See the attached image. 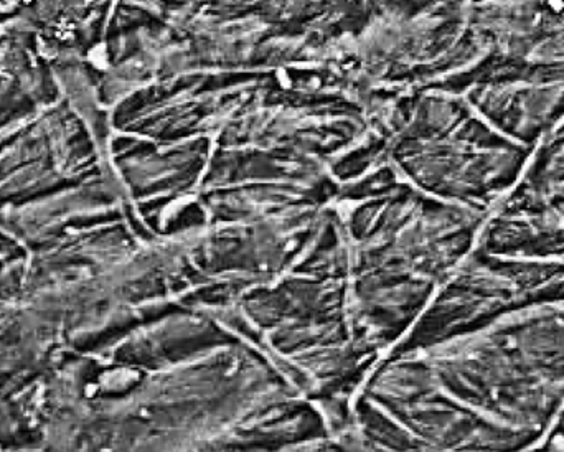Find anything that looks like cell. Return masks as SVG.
<instances>
[{"instance_id": "obj_1", "label": "cell", "mask_w": 564, "mask_h": 452, "mask_svg": "<svg viewBox=\"0 0 564 452\" xmlns=\"http://www.w3.org/2000/svg\"><path fill=\"white\" fill-rule=\"evenodd\" d=\"M426 70L536 147L564 119V0H424Z\"/></svg>"}, {"instance_id": "obj_2", "label": "cell", "mask_w": 564, "mask_h": 452, "mask_svg": "<svg viewBox=\"0 0 564 452\" xmlns=\"http://www.w3.org/2000/svg\"><path fill=\"white\" fill-rule=\"evenodd\" d=\"M418 142L429 187L452 205L484 215L517 184L535 151L503 134L456 93L423 104Z\"/></svg>"}, {"instance_id": "obj_3", "label": "cell", "mask_w": 564, "mask_h": 452, "mask_svg": "<svg viewBox=\"0 0 564 452\" xmlns=\"http://www.w3.org/2000/svg\"><path fill=\"white\" fill-rule=\"evenodd\" d=\"M474 250L564 263V119L536 144L517 184L487 215Z\"/></svg>"}, {"instance_id": "obj_4", "label": "cell", "mask_w": 564, "mask_h": 452, "mask_svg": "<svg viewBox=\"0 0 564 452\" xmlns=\"http://www.w3.org/2000/svg\"><path fill=\"white\" fill-rule=\"evenodd\" d=\"M543 441L558 448H564V408L561 410L560 415L556 418L555 423L551 426L550 431L546 433Z\"/></svg>"}, {"instance_id": "obj_5", "label": "cell", "mask_w": 564, "mask_h": 452, "mask_svg": "<svg viewBox=\"0 0 564 452\" xmlns=\"http://www.w3.org/2000/svg\"><path fill=\"white\" fill-rule=\"evenodd\" d=\"M525 452H564V448H558V446H553V444L540 441V443L533 446L532 449H528V451Z\"/></svg>"}]
</instances>
